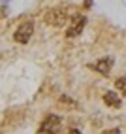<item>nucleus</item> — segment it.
Returning a JSON list of instances; mask_svg holds the SVG:
<instances>
[{"label":"nucleus","instance_id":"obj_4","mask_svg":"<svg viewBox=\"0 0 126 134\" xmlns=\"http://www.w3.org/2000/svg\"><path fill=\"white\" fill-rule=\"evenodd\" d=\"M85 25H87V17H85V15H75L74 21L70 23V29L66 30V38H75V36H79V34L83 32Z\"/></svg>","mask_w":126,"mask_h":134},{"label":"nucleus","instance_id":"obj_6","mask_svg":"<svg viewBox=\"0 0 126 134\" xmlns=\"http://www.w3.org/2000/svg\"><path fill=\"white\" fill-rule=\"evenodd\" d=\"M104 102L109 106V108H121V104H122L121 96L117 94L115 91H105L104 93Z\"/></svg>","mask_w":126,"mask_h":134},{"label":"nucleus","instance_id":"obj_3","mask_svg":"<svg viewBox=\"0 0 126 134\" xmlns=\"http://www.w3.org/2000/svg\"><path fill=\"white\" fill-rule=\"evenodd\" d=\"M45 23L51 25V26H64L66 25V12L64 8H53L45 13Z\"/></svg>","mask_w":126,"mask_h":134},{"label":"nucleus","instance_id":"obj_1","mask_svg":"<svg viewBox=\"0 0 126 134\" xmlns=\"http://www.w3.org/2000/svg\"><path fill=\"white\" fill-rule=\"evenodd\" d=\"M32 34H34V23H32V21H25V23H21V25L15 29L13 40L19 42V43H26V42L32 38Z\"/></svg>","mask_w":126,"mask_h":134},{"label":"nucleus","instance_id":"obj_5","mask_svg":"<svg viewBox=\"0 0 126 134\" xmlns=\"http://www.w3.org/2000/svg\"><path fill=\"white\" fill-rule=\"evenodd\" d=\"M111 66H113V59H111V57L100 59L98 62H94V64H92V68L96 70V72H100V74H104V76H107V74L111 72Z\"/></svg>","mask_w":126,"mask_h":134},{"label":"nucleus","instance_id":"obj_2","mask_svg":"<svg viewBox=\"0 0 126 134\" xmlns=\"http://www.w3.org/2000/svg\"><path fill=\"white\" fill-rule=\"evenodd\" d=\"M60 127H62V119L58 117V115H55V113H49L47 117L41 121L40 130L45 132V134H57L60 130Z\"/></svg>","mask_w":126,"mask_h":134},{"label":"nucleus","instance_id":"obj_8","mask_svg":"<svg viewBox=\"0 0 126 134\" xmlns=\"http://www.w3.org/2000/svg\"><path fill=\"white\" fill-rule=\"evenodd\" d=\"M104 134H121V130L119 129H109V130H105Z\"/></svg>","mask_w":126,"mask_h":134},{"label":"nucleus","instance_id":"obj_7","mask_svg":"<svg viewBox=\"0 0 126 134\" xmlns=\"http://www.w3.org/2000/svg\"><path fill=\"white\" fill-rule=\"evenodd\" d=\"M115 87L119 89V93L126 96V77H117V81H115Z\"/></svg>","mask_w":126,"mask_h":134}]
</instances>
